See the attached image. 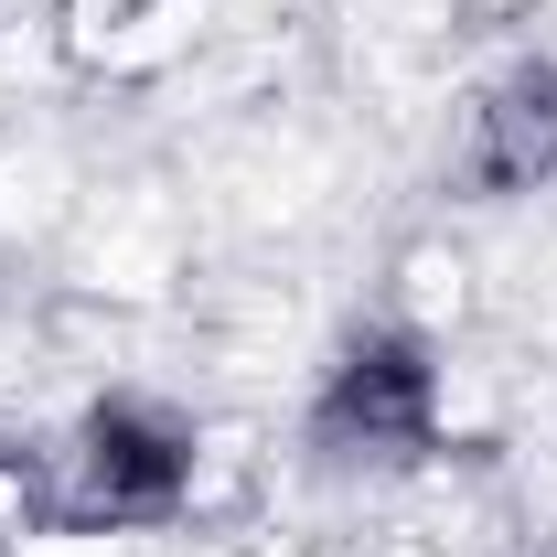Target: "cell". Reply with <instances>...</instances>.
<instances>
[{"label": "cell", "instance_id": "3", "mask_svg": "<svg viewBox=\"0 0 557 557\" xmlns=\"http://www.w3.org/2000/svg\"><path fill=\"white\" fill-rule=\"evenodd\" d=\"M557 172V75H515L483 108V183H536Z\"/></svg>", "mask_w": 557, "mask_h": 557}, {"label": "cell", "instance_id": "2", "mask_svg": "<svg viewBox=\"0 0 557 557\" xmlns=\"http://www.w3.org/2000/svg\"><path fill=\"white\" fill-rule=\"evenodd\" d=\"M418 418H429V364L408 344H375L344 364V386H333V429H364V440H408Z\"/></svg>", "mask_w": 557, "mask_h": 557}, {"label": "cell", "instance_id": "1", "mask_svg": "<svg viewBox=\"0 0 557 557\" xmlns=\"http://www.w3.org/2000/svg\"><path fill=\"white\" fill-rule=\"evenodd\" d=\"M183 483V429L172 418H139V408H108L86 429V504L119 525V515H161Z\"/></svg>", "mask_w": 557, "mask_h": 557}]
</instances>
